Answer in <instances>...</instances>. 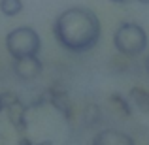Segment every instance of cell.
I'll return each mask as SVG.
<instances>
[{
    "mask_svg": "<svg viewBox=\"0 0 149 145\" xmlns=\"http://www.w3.org/2000/svg\"><path fill=\"white\" fill-rule=\"evenodd\" d=\"M2 111H6V108H4V102H2V98H0V113Z\"/></svg>",
    "mask_w": 149,
    "mask_h": 145,
    "instance_id": "9a60e30c",
    "label": "cell"
},
{
    "mask_svg": "<svg viewBox=\"0 0 149 145\" xmlns=\"http://www.w3.org/2000/svg\"><path fill=\"white\" fill-rule=\"evenodd\" d=\"M91 145H136L130 134L117 128H104L93 138Z\"/></svg>",
    "mask_w": 149,
    "mask_h": 145,
    "instance_id": "5b68a950",
    "label": "cell"
},
{
    "mask_svg": "<svg viewBox=\"0 0 149 145\" xmlns=\"http://www.w3.org/2000/svg\"><path fill=\"white\" fill-rule=\"evenodd\" d=\"M100 19L93 10L74 6L64 10L53 23V36L62 49L81 55L95 49L100 42Z\"/></svg>",
    "mask_w": 149,
    "mask_h": 145,
    "instance_id": "6da1fadb",
    "label": "cell"
},
{
    "mask_svg": "<svg viewBox=\"0 0 149 145\" xmlns=\"http://www.w3.org/2000/svg\"><path fill=\"white\" fill-rule=\"evenodd\" d=\"M0 98H2V102H4V108H8L10 104H13V102L19 100V96L15 94V92H10V91L2 92V94H0Z\"/></svg>",
    "mask_w": 149,
    "mask_h": 145,
    "instance_id": "8fae6325",
    "label": "cell"
},
{
    "mask_svg": "<svg viewBox=\"0 0 149 145\" xmlns=\"http://www.w3.org/2000/svg\"><path fill=\"white\" fill-rule=\"evenodd\" d=\"M13 74L15 77H17L19 81H25V83H29V81H34L36 77L42 76V72H44V64H42V60L36 57H23V58H13Z\"/></svg>",
    "mask_w": 149,
    "mask_h": 145,
    "instance_id": "277c9868",
    "label": "cell"
},
{
    "mask_svg": "<svg viewBox=\"0 0 149 145\" xmlns=\"http://www.w3.org/2000/svg\"><path fill=\"white\" fill-rule=\"evenodd\" d=\"M143 70H146V76L149 77V55L146 57V60H143Z\"/></svg>",
    "mask_w": 149,
    "mask_h": 145,
    "instance_id": "7c38bea8",
    "label": "cell"
},
{
    "mask_svg": "<svg viewBox=\"0 0 149 145\" xmlns=\"http://www.w3.org/2000/svg\"><path fill=\"white\" fill-rule=\"evenodd\" d=\"M34 145H55L53 142H40V143H34Z\"/></svg>",
    "mask_w": 149,
    "mask_h": 145,
    "instance_id": "5bb4252c",
    "label": "cell"
},
{
    "mask_svg": "<svg viewBox=\"0 0 149 145\" xmlns=\"http://www.w3.org/2000/svg\"><path fill=\"white\" fill-rule=\"evenodd\" d=\"M45 100H47L66 121L72 119V102H70L66 91H62V89H49V91L45 92Z\"/></svg>",
    "mask_w": 149,
    "mask_h": 145,
    "instance_id": "8992f818",
    "label": "cell"
},
{
    "mask_svg": "<svg viewBox=\"0 0 149 145\" xmlns=\"http://www.w3.org/2000/svg\"><path fill=\"white\" fill-rule=\"evenodd\" d=\"M0 11L6 17H15L23 11V0H0Z\"/></svg>",
    "mask_w": 149,
    "mask_h": 145,
    "instance_id": "30bf717a",
    "label": "cell"
},
{
    "mask_svg": "<svg viewBox=\"0 0 149 145\" xmlns=\"http://www.w3.org/2000/svg\"><path fill=\"white\" fill-rule=\"evenodd\" d=\"M26 111H29V108H26V105L23 104L21 100L13 102V104H10V105L6 108L8 121L11 123V126H13L15 130L19 132V134H25L26 128H29V121H26Z\"/></svg>",
    "mask_w": 149,
    "mask_h": 145,
    "instance_id": "52a82bcc",
    "label": "cell"
},
{
    "mask_svg": "<svg viewBox=\"0 0 149 145\" xmlns=\"http://www.w3.org/2000/svg\"><path fill=\"white\" fill-rule=\"evenodd\" d=\"M147 44H149L147 32L138 23L125 21L113 32V45H115L117 53H121L123 57L128 58L140 57L147 49Z\"/></svg>",
    "mask_w": 149,
    "mask_h": 145,
    "instance_id": "7a4b0ae2",
    "label": "cell"
},
{
    "mask_svg": "<svg viewBox=\"0 0 149 145\" xmlns=\"http://www.w3.org/2000/svg\"><path fill=\"white\" fill-rule=\"evenodd\" d=\"M42 49L40 34L32 26H17L6 36V51L11 58L36 57Z\"/></svg>",
    "mask_w": 149,
    "mask_h": 145,
    "instance_id": "3957f363",
    "label": "cell"
},
{
    "mask_svg": "<svg viewBox=\"0 0 149 145\" xmlns=\"http://www.w3.org/2000/svg\"><path fill=\"white\" fill-rule=\"evenodd\" d=\"M140 4H149V0H138Z\"/></svg>",
    "mask_w": 149,
    "mask_h": 145,
    "instance_id": "2e32d148",
    "label": "cell"
},
{
    "mask_svg": "<svg viewBox=\"0 0 149 145\" xmlns=\"http://www.w3.org/2000/svg\"><path fill=\"white\" fill-rule=\"evenodd\" d=\"M109 2H113V4H127V2H130V0H109Z\"/></svg>",
    "mask_w": 149,
    "mask_h": 145,
    "instance_id": "4fadbf2b",
    "label": "cell"
},
{
    "mask_svg": "<svg viewBox=\"0 0 149 145\" xmlns=\"http://www.w3.org/2000/svg\"><path fill=\"white\" fill-rule=\"evenodd\" d=\"M128 100L134 108H138L142 113H149V91L142 87H134L128 92Z\"/></svg>",
    "mask_w": 149,
    "mask_h": 145,
    "instance_id": "ba28073f",
    "label": "cell"
},
{
    "mask_svg": "<svg viewBox=\"0 0 149 145\" xmlns=\"http://www.w3.org/2000/svg\"><path fill=\"white\" fill-rule=\"evenodd\" d=\"M108 102L111 104V108L115 109L119 115L123 117H130L132 115V104L128 98H125L123 94H119V92H113V94L108 96Z\"/></svg>",
    "mask_w": 149,
    "mask_h": 145,
    "instance_id": "9c48e42d",
    "label": "cell"
}]
</instances>
